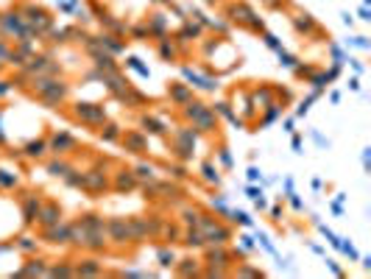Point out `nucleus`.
<instances>
[{
  "label": "nucleus",
  "mask_w": 371,
  "mask_h": 279,
  "mask_svg": "<svg viewBox=\"0 0 371 279\" xmlns=\"http://www.w3.org/2000/svg\"><path fill=\"white\" fill-rule=\"evenodd\" d=\"M201 179H204L207 184L221 187V170H218L215 162H204V165H201Z\"/></svg>",
  "instance_id": "nucleus-19"
},
{
  "label": "nucleus",
  "mask_w": 371,
  "mask_h": 279,
  "mask_svg": "<svg viewBox=\"0 0 371 279\" xmlns=\"http://www.w3.org/2000/svg\"><path fill=\"white\" fill-rule=\"evenodd\" d=\"M86 232L84 226H81V221H76V223H70V246H81L84 249V243H86Z\"/></svg>",
  "instance_id": "nucleus-22"
},
{
  "label": "nucleus",
  "mask_w": 371,
  "mask_h": 279,
  "mask_svg": "<svg viewBox=\"0 0 371 279\" xmlns=\"http://www.w3.org/2000/svg\"><path fill=\"white\" fill-rule=\"evenodd\" d=\"M199 229H201V235L207 237V246H212V243H229L232 240V229L226 226L224 221H218V218H212V215H201V221H199Z\"/></svg>",
  "instance_id": "nucleus-2"
},
{
  "label": "nucleus",
  "mask_w": 371,
  "mask_h": 279,
  "mask_svg": "<svg viewBox=\"0 0 371 279\" xmlns=\"http://www.w3.org/2000/svg\"><path fill=\"white\" fill-rule=\"evenodd\" d=\"M114 176V182H112V190L114 193H131V190H137L140 182H137V176H134V170H129V167H120Z\"/></svg>",
  "instance_id": "nucleus-10"
},
{
  "label": "nucleus",
  "mask_w": 371,
  "mask_h": 279,
  "mask_svg": "<svg viewBox=\"0 0 371 279\" xmlns=\"http://www.w3.org/2000/svg\"><path fill=\"white\" fill-rule=\"evenodd\" d=\"M209 207L215 209L218 215H229V204H226V195H212V198H209Z\"/></svg>",
  "instance_id": "nucleus-37"
},
{
  "label": "nucleus",
  "mask_w": 371,
  "mask_h": 279,
  "mask_svg": "<svg viewBox=\"0 0 371 279\" xmlns=\"http://www.w3.org/2000/svg\"><path fill=\"white\" fill-rule=\"evenodd\" d=\"M168 95H171L176 104H187V101H190V89L184 87V84H176V87L168 89Z\"/></svg>",
  "instance_id": "nucleus-30"
},
{
  "label": "nucleus",
  "mask_w": 371,
  "mask_h": 279,
  "mask_svg": "<svg viewBox=\"0 0 371 279\" xmlns=\"http://www.w3.org/2000/svg\"><path fill=\"white\" fill-rule=\"evenodd\" d=\"M215 112H218V114H224L226 120L232 123V126H237V129H243V120H240V117H237V114L232 112V106L226 104V101H221V104H215Z\"/></svg>",
  "instance_id": "nucleus-26"
},
{
  "label": "nucleus",
  "mask_w": 371,
  "mask_h": 279,
  "mask_svg": "<svg viewBox=\"0 0 371 279\" xmlns=\"http://www.w3.org/2000/svg\"><path fill=\"white\" fill-rule=\"evenodd\" d=\"M181 243L187 246V249H207V237L201 235L199 226H187L181 232Z\"/></svg>",
  "instance_id": "nucleus-14"
},
{
  "label": "nucleus",
  "mask_w": 371,
  "mask_h": 279,
  "mask_svg": "<svg viewBox=\"0 0 371 279\" xmlns=\"http://www.w3.org/2000/svg\"><path fill=\"white\" fill-rule=\"evenodd\" d=\"M310 84L315 89H324L329 84V79H327V73H315V76H310Z\"/></svg>",
  "instance_id": "nucleus-43"
},
{
  "label": "nucleus",
  "mask_w": 371,
  "mask_h": 279,
  "mask_svg": "<svg viewBox=\"0 0 371 279\" xmlns=\"http://www.w3.org/2000/svg\"><path fill=\"white\" fill-rule=\"evenodd\" d=\"M246 195H249L251 201L259 198V195H262V187H254V184H249V187H246Z\"/></svg>",
  "instance_id": "nucleus-49"
},
{
  "label": "nucleus",
  "mask_w": 371,
  "mask_h": 279,
  "mask_svg": "<svg viewBox=\"0 0 371 279\" xmlns=\"http://www.w3.org/2000/svg\"><path fill=\"white\" fill-rule=\"evenodd\" d=\"M76 268V277H98L101 274V262L98 260H81L78 265H73Z\"/></svg>",
  "instance_id": "nucleus-18"
},
{
  "label": "nucleus",
  "mask_w": 371,
  "mask_h": 279,
  "mask_svg": "<svg viewBox=\"0 0 371 279\" xmlns=\"http://www.w3.org/2000/svg\"><path fill=\"white\" fill-rule=\"evenodd\" d=\"M237 240H240V246L234 249V254H240V257H246L249 251H254V246H257V240H254L249 232H240V235H237Z\"/></svg>",
  "instance_id": "nucleus-25"
},
{
  "label": "nucleus",
  "mask_w": 371,
  "mask_h": 279,
  "mask_svg": "<svg viewBox=\"0 0 371 279\" xmlns=\"http://www.w3.org/2000/svg\"><path fill=\"white\" fill-rule=\"evenodd\" d=\"M268 215H271V221H282V204H274V207H268Z\"/></svg>",
  "instance_id": "nucleus-48"
},
{
  "label": "nucleus",
  "mask_w": 371,
  "mask_h": 279,
  "mask_svg": "<svg viewBox=\"0 0 371 279\" xmlns=\"http://www.w3.org/2000/svg\"><path fill=\"white\" fill-rule=\"evenodd\" d=\"M34 92L39 98H42L45 104H51V106H56V104H61L64 98L70 95V87L64 84V81H53V79H36L34 81Z\"/></svg>",
  "instance_id": "nucleus-1"
},
{
  "label": "nucleus",
  "mask_w": 371,
  "mask_h": 279,
  "mask_svg": "<svg viewBox=\"0 0 371 279\" xmlns=\"http://www.w3.org/2000/svg\"><path fill=\"white\" fill-rule=\"evenodd\" d=\"M246 176H249V182H262V173H259L257 165H251L249 170H246Z\"/></svg>",
  "instance_id": "nucleus-47"
},
{
  "label": "nucleus",
  "mask_w": 371,
  "mask_h": 279,
  "mask_svg": "<svg viewBox=\"0 0 371 279\" xmlns=\"http://www.w3.org/2000/svg\"><path fill=\"white\" fill-rule=\"evenodd\" d=\"M338 251H343V254H346V257H349L352 262H357V260H360V254H357V249H354V246L349 243V240H343V237H341V243H338Z\"/></svg>",
  "instance_id": "nucleus-38"
},
{
  "label": "nucleus",
  "mask_w": 371,
  "mask_h": 279,
  "mask_svg": "<svg viewBox=\"0 0 371 279\" xmlns=\"http://www.w3.org/2000/svg\"><path fill=\"white\" fill-rule=\"evenodd\" d=\"M120 126H114V123H109V126H104V129H101V140H104V142H117V140H120Z\"/></svg>",
  "instance_id": "nucleus-31"
},
{
  "label": "nucleus",
  "mask_w": 371,
  "mask_h": 279,
  "mask_svg": "<svg viewBox=\"0 0 371 279\" xmlns=\"http://www.w3.org/2000/svg\"><path fill=\"white\" fill-rule=\"evenodd\" d=\"M162 229H165V240H168V243H179L181 240V226L173 223V226H162Z\"/></svg>",
  "instance_id": "nucleus-41"
},
{
  "label": "nucleus",
  "mask_w": 371,
  "mask_h": 279,
  "mask_svg": "<svg viewBox=\"0 0 371 279\" xmlns=\"http://www.w3.org/2000/svg\"><path fill=\"white\" fill-rule=\"evenodd\" d=\"M9 89H11V84H6V81H0V95H6Z\"/></svg>",
  "instance_id": "nucleus-61"
},
{
  "label": "nucleus",
  "mask_w": 371,
  "mask_h": 279,
  "mask_svg": "<svg viewBox=\"0 0 371 279\" xmlns=\"http://www.w3.org/2000/svg\"><path fill=\"white\" fill-rule=\"evenodd\" d=\"M42 240L51 246H70V223L64 218L53 226H45L42 229Z\"/></svg>",
  "instance_id": "nucleus-6"
},
{
  "label": "nucleus",
  "mask_w": 371,
  "mask_h": 279,
  "mask_svg": "<svg viewBox=\"0 0 371 279\" xmlns=\"http://www.w3.org/2000/svg\"><path fill=\"white\" fill-rule=\"evenodd\" d=\"M176 274L179 277H196V274H201V268H199V260H176Z\"/></svg>",
  "instance_id": "nucleus-20"
},
{
  "label": "nucleus",
  "mask_w": 371,
  "mask_h": 279,
  "mask_svg": "<svg viewBox=\"0 0 371 279\" xmlns=\"http://www.w3.org/2000/svg\"><path fill=\"white\" fill-rule=\"evenodd\" d=\"M254 207L259 209V212H265L268 209V201H265V193H262V195H259V198H254Z\"/></svg>",
  "instance_id": "nucleus-53"
},
{
  "label": "nucleus",
  "mask_w": 371,
  "mask_h": 279,
  "mask_svg": "<svg viewBox=\"0 0 371 279\" xmlns=\"http://www.w3.org/2000/svg\"><path fill=\"white\" fill-rule=\"evenodd\" d=\"M106 165H109V162H101V167H92V170H84V173H81V187H84L86 193L112 190V182H109Z\"/></svg>",
  "instance_id": "nucleus-3"
},
{
  "label": "nucleus",
  "mask_w": 371,
  "mask_h": 279,
  "mask_svg": "<svg viewBox=\"0 0 371 279\" xmlns=\"http://www.w3.org/2000/svg\"><path fill=\"white\" fill-rule=\"evenodd\" d=\"M17 184H20L17 173H11V170H3V167H0V187H3V190H14Z\"/></svg>",
  "instance_id": "nucleus-29"
},
{
  "label": "nucleus",
  "mask_w": 371,
  "mask_h": 279,
  "mask_svg": "<svg viewBox=\"0 0 371 279\" xmlns=\"http://www.w3.org/2000/svg\"><path fill=\"white\" fill-rule=\"evenodd\" d=\"M207 265H212V268H229L232 265V251L226 249V243H212V249L207 251Z\"/></svg>",
  "instance_id": "nucleus-9"
},
{
  "label": "nucleus",
  "mask_w": 371,
  "mask_h": 279,
  "mask_svg": "<svg viewBox=\"0 0 371 279\" xmlns=\"http://www.w3.org/2000/svg\"><path fill=\"white\" fill-rule=\"evenodd\" d=\"M48 268H51V265L36 257V260H31L28 265H23V268L17 271V277H48Z\"/></svg>",
  "instance_id": "nucleus-15"
},
{
  "label": "nucleus",
  "mask_w": 371,
  "mask_h": 279,
  "mask_svg": "<svg viewBox=\"0 0 371 279\" xmlns=\"http://www.w3.org/2000/svg\"><path fill=\"white\" fill-rule=\"evenodd\" d=\"M48 277H76V268L70 262H61V265H51L48 268Z\"/></svg>",
  "instance_id": "nucleus-32"
},
{
  "label": "nucleus",
  "mask_w": 371,
  "mask_h": 279,
  "mask_svg": "<svg viewBox=\"0 0 371 279\" xmlns=\"http://www.w3.org/2000/svg\"><path fill=\"white\" fill-rule=\"evenodd\" d=\"M81 226L86 232H98V229H106V221L98 212H86V215H81Z\"/></svg>",
  "instance_id": "nucleus-21"
},
{
  "label": "nucleus",
  "mask_w": 371,
  "mask_h": 279,
  "mask_svg": "<svg viewBox=\"0 0 371 279\" xmlns=\"http://www.w3.org/2000/svg\"><path fill=\"white\" fill-rule=\"evenodd\" d=\"M226 218L232 221V223H237V226H254V218H251L246 209H229Z\"/></svg>",
  "instance_id": "nucleus-24"
},
{
  "label": "nucleus",
  "mask_w": 371,
  "mask_h": 279,
  "mask_svg": "<svg viewBox=\"0 0 371 279\" xmlns=\"http://www.w3.org/2000/svg\"><path fill=\"white\" fill-rule=\"evenodd\" d=\"M290 145H293V151H296V154H302V137H299V134H293V140H290Z\"/></svg>",
  "instance_id": "nucleus-57"
},
{
  "label": "nucleus",
  "mask_w": 371,
  "mask_h": 279,
  "mask_svg": "<svg viewBox=\"0 0 371 279\" xmlns=\"http://www.w3.org/2000/svg\"><path fill=\"white\" fill-rule=\"evenodd\" d=\"M36 221H39V226H42V229L45 226H53V223H59V221H61V207H59V204H53V201H42Z\"/></svg>",
  "instance_id": "nucleus-11"
},
{
  "label": "nucleus",
  "mask_w": 371,
  "mask_h": 279,
  "mask_svg": "<svg viewBox=\"0 0 371 279\" xmlns=\"http://www.w3.org/2000/svg\"><path fill=\"white\" fill-rule=\"evenodd\" d=\"M73 114L81 123H86V126H104L106 123V109L98 104H76L73 106Z\"/></svg>",
  "instance_id": "nucleus-5"
},
{
  "label": "nucleus",
  "mask_w": 371,
  "mask_h": 279,
  "mask_svg": "<svg viewBox=\"0 0 371 279\" xmlns=\"http://www.w3.org/2000/svg\"><path fill=\"white\" fill-rule=\"evenodd\" d=\"M218 159H221V165H224L226 170H232L234 159H232V154H229V148H226V145H221V148H218Z\"/></svg>",
  "instance_id": "nucleus-42"
},
{
  "label": "nucleus",
  "mask_w": 371,
  "mask_h": 279,
  "mask_svg": "<svg viewBox=\"0 0 371 279\" xmlns=\"http://www.w3.org/2000/svg\"><path fill=\"white\" fill-rule=\"evenodd\" d=\"M106 237L117 246H126L131 243V229H129V221L126 218H112L106 221Z\"/></svg>",
  "instance_id": "nucleus-7"
},
{
  "label": "nucleus",
  "mask_w": 371,
  "mask_h": 279,
  "mask_svg": "<svg viewBox=\"0 0 371 279\" xmlns=\"http://www.w3.org/2000/svg\"><path fill=\"white\" fill-rule=\"evenodd\" d=\"M265 42H268V48H274V51H282V45H279V39H276V36L268 34V36H265Z\"/></svg>",
  "instance_id": "nucleus-54"
},
{
  "label": "nucleus",
  "mask_w": 371,
  "mask_h": 279,
  "mask_svg": "<svg viewBox=\"0 0 371 279\" xmlns=\"http://www.w3.org/2000/svg\"><path fill=\"white\" fill-rule=\"evenodd\" d=\"M39 207H42V198H39L36 193H26V195H23V218H26V223H34L36 221Z\"/></svg>",
  "instance_id": "nucleus-13"
},
{
  "label": "nucleus",
  "mask_w": 371,
  "mask_h": 279,
  "mask_svg": "<svg viewBox=\"0 0 371 279\" xmlns=\"http://www.w3.org/2000/svg\"><path fill=\"white\" fill-rule=\"evenodd\" d=\"M120 140L126 145V151H131V154H143L148 148L145 131H126V134H120Z\"/></svg>",
  "instance_id": "nucleus-12"
},
{
  "label": "nucleus",
  "mask_w": 371,
  "mask_h": 279,
  "mask_svg": "<svg viewBox=\"0 0 371 279\" xmlns=\"http://www.w3.org/2000/svg\"><path fill=\"white\" fill-rule=\"evenodd\" d=\"M254 240H257V243L262 246V249H265L271 257H279V254H276V249H274V243H271V237H268L265 232H257V237H254Z\"/></svg>",
  "instance_id": "nucleus-40"
},
{
  "label": "nucleus",
  "mask_w": 371,
  "mask_h": 279,
  "mask_svg": "<svg viewBox=\"0 0 371 279\" xmlns=\"http://www.w3.org/2000/svg\"><path fill=\"white\" fill-rule=\"evenodd\" d=\"M349 64H352V67L357 70V73H363V64H360V61H357V59H349Z\"/></svg>",
  "instance_id": "nucleus-60"
},
{
  "label": "nucleus",
  "mask_w": 371,
  "mask_h": 279,
  "mask_svg": "<svg viewBox=\"0 0 371 279\" xmlns=\"http://www.w3.org/2000/svg\"><path fill=\"white\" fill-rule=\"evenodd\" d=\"M369 165H371V148H363V167L369 170Z\"/></svg>",
  "instance_id": "nucleus-58"
},
{
  "label": "nucleus",
  "mask_w": 371,
  "mask_h": 279,
  "mask_svg": "<svg viewBox=\"0 0 371 279\" xmlns=\"http://www.w3.org/2000/svg\"><path fill=\"white\" fill-rule=\"evenodd\" d=\"M140 126H143L140 131H145V134H168V126L162 120H156V117H148V114L140 117Z\"/></svg>",
  "instance_id": "nucleus-17"
},
{
  "label": "nucleus",
  "mask_w": 371,
  "mask_h": 279,
  "mask_svg": "<svg viewBox=\"0 0 371 279\" xmlns=\"http://www.w3.org/2000/svg\"><path fill=\"white\" fill-rule=\"evenodd\" d=\"M279 64H285V67H296V59L290 56V53L279 51Z\"/></svg>",
  "instance_id": "nucleus-46"
},
{
  "label": "nucleus",
  "mask_w": 371,
  "mask_h": 279,
  "mask_svg": "<svg viewBox=\"0 0 371 279\" xmlns=\"http://www.w3.org/2000/svg\"><path fill=\"white\" fill-rule=\"evenodd\" d=\"M287 201H290V207H293L296 212H304V201L299 198V195H296V193H290V195H287Z\"/></svg>",
  "instance_id": "nucleus-45"
},
{
  "label": "nucleus",
  "mask_w": 371,
  "mask_h": 279,
  "mask_svg": "<svg viewBox=\"0 0 371 279\" xmlns=\"http://www.w3.org/2000/svg\"><path fill=\"white\" fill-rule=\"evenodd\" d=\"M349 89H352V92H357V89H360V81L352 79V81H349Z\"/></svg>",
  "instance_id": "nucleus-59"
},
{
  "label": "nucleus",
  "mask_w": 371,
  "mask_h": 279,
  "mask_svg": "<svg viewBox=\"0 0 371 279\" xmlns=\"http://www.w3.org/2000/svg\"><path fill=\"white\" fill-rule=\"evenodd\" d=\"M293 126H296V123H293V117H285V123H282V131H287V134H293Z\"/></svg>",
  "instance_id": "nucleus-55"
},
{
  "label": "nucleus",
  "mask_w": 371,
  "mask_h": 279,
  "mask_svg": "<svg viewBox=\"0 0 371 279\" xmlns=\"http://www.w3.org/2000/svg\"><path fill=\"white\" fill-rule=\"evenodd\" d=\"M70 167H73V165H70V162H64V159H51V162H48V173L56 176V179H61V176L70 170Z\"/></svg>",
  "instance_id": "nucleus-28"
},
{
  "label": "nucleus",
  "mask_w": 371,
  "mask_h": 279,
  "mask_svg": "<svg viewBox=\"0 0 371 279\" xmlns=\"http://www.w3.org/2000/svg\"><path fill=\"white\" fill-rule=\"evenodd\" d=\"M76 148H78V140L73 137L70 131H64V129L53 131L51 137H48V151L56 154V157H67V154H73Z\"/></svg>",
  "instance_id": "nucleus-4"
},
{
  "label": "nucleus",
  "mask_w": 371,
  "mask_h": 279,
  "mask_svg": "<svg viewBox=\"0 0 371 279\" xmlns=\"http://www.w3.org/2000/svg\"><path fill=\"white\" fill-rule=\"evenodd\" d=\"M327 268L332 271V274H335V277H346V274H343V268H341V265H338L335 260H327Z\"/></svg>",
  "instance_id": "nucleus-50"
},
{
  "label": "nucleus",
  "mask_w": 371,
  "mask_h": 279,
  "mask_svg": "<svg viewBox=\"0 0 371 279\" xmlns=\"http://www.w3.org/2000/svg\"><path fill=\"white\" fill-rule=\"evenodd\" d=\"M254 104H259V109H268V106L274 104V92H271V89H257V92H254Z\"/></svg>",
  "instance_id": "nucleus-36"
},
{
  "label": "nucleus",
  "mask_w": 371,
  "mask_h": 279,
  "mask_svg": "<svg viewBox=\"0 0 371 279\" xmlns=\"http://www.w3.org/2000/svg\"><path fill=\"white\" fill-rule=\"evenodd\" d=\"M310 251H315V254H324V249H321L318 243H310Z\"/></svg>",
  "instance_id": "nucleus-62"
},
{
  "label": "nucleus",
  "mask_w": 371,
  "mask_h": 279,
  "mask_svg": "<svg viewBox=\"0 0 371 279\" xmlns=\"http://www.w3.org/2000/svg\"><path fill=\"white\" fill-rule=\"evenodd\" d=\"M193 129L199 131V134H209V131H218V117H215V109H209L204 106L196 117H193Z\"/></svg>",
  "instance_id": "nucleus-8"
},
{
  "label": "nucleus",
  "mask_w": 371,
  "mask_h": 279,
  "mask_svg": "<svg viewBox=\"0 0 371 279\" xmlns=\"http://www.w3.org/2000/svg\"><path fill=\"white\" fill-rule=\"evenodd\" d=\"M237 277H262V271L251 268V265H237V271H234Z\"/></svg>",
  "instance_id": "nucleus-44"
},
{
  "label": "nucleus",
  "mask_w": 371,
  "mask_h": 279,
  "mask_svg": "<svg viewBox=\"0 0 371 279\" xmlns=\"http://www.w3.org/2000/svg\"><path fill=\"white\" fill-rule=\"evenodd\" d=\"M201 212L199 207H184L181 209V226H199V221H201Z\"/></svg>",
  "instance_id": "nucleus-23"
},
{
  "label": "nucleus",
  "mask_w": 371,
  "mask_h": 279,
  "mask_svg": "<svg viewBox=\"0 0 371 279\" xmlns=\"http://www.w3.org/2000/svg\"><path fill=\"white\" fill-rule=\"evenodd\" d=\"M134 176H137V182H154L156 179V167L148 165V162H143V165L134 167Z\"/></svg>",
  "instance_id": "nucleus-27"
},
{
  "label": "nucleus",
  "mask_w": 371,
  "mask_h": 279,
  "mask_svg": "<svg viewBox=\"0 0 371 279\" xmlns=\"http://www.w3.org/2000/svg\"><path fill=\"white\" fill-rule=\"evenodd\" d=\"M168 170H171V173L176 176V179H184V176H187V170H184V165H171V167H168Z\"/></svg>",
  "instance_id": "nucleus-51"
},
{
  "label": "nucleus",
  "mask_w": 371,
  "mask_h": 279,
  "mask_svg": "<svg viewBox=\"0 0 371 279\" xmlns=\"http://www.w3.org/2000/svg\"><path fill=\"white\" fill-rule=\"evenodd\" d=\"M310 137L315 140V145H318V148H329V142H327V140H324V137H321L318 131H310Z\"/></svg>",
  "instance_id": "nucleus-52"
},
{
  "label": "nucleus",
  "mask_w": 371,
  "mask_h": 279,
  "mask_svg": "<svg viewBox=\"0 0 371 279\" xmlns=\"http://www.w3.org/2000/svg\"><path fill=\"white\" fill-rule=\"evenodd\" d=\"M329 209H332V212H335L338 218H341V215H343V204H341V201H332V204H329Z\"/></svg>",
  "instance_id": "nucleus-56"
},
{
  "label": "nucleus",
  "mask_w": 371,
  "mask_h": 279,
  "mask_svg": "<svg viewBox=\"0 0 371 279\" xmlns=\"http://www.w3.org/2000/svg\"><path fill=\"white\" fill-rule=\"evenodd\" d=\"M318 95H321V89H313L310 95L304 98L302 104H299V109H296V117H304V114L310 112V106H313V101H318Z\"/></svg>",
  "instance_id": "nucleus-34"
},
{
  "label": "nucleus",
  "mask_w": 371,
  "mask_h": 279,
  "mask_svg": "<svg viewBox=\"0 0 371 279\" xmlns=\"http://www.w3.org/2000/svg\"><path fill=\"white\" fill-rule=\"evenodd\" d=\"M156 260H159L162 268H173V265H176V254H173V249H159V251H156Z\"/></svg>",
  "instance_id": "nucleus-35"
},
{
  "label": "nucleus",
  "mask_w": 371,
  "mask_h": 279,
  "mask_svg": "<svg viewBox=\"0 0 371 279\" xmlns=\"http://www.w3.org/2000/svg\"><path fill=\"white\" fill-rule=\"evenodd\" d=\"M23 154H26L28 159H42L45 154H48V140H31V142H26V145H23Z\"/></svg>",
  "instance_id": "nucleus-16"
},
{
  "label": "nucleus",
  "mask_w": 371,
  "mask_h": 279,
  "mask_svg": "<svg viewBox=\"0 0 371 279\" xmlns=\"http://www.w3.org/2000/svg\"><path fill=\"white\" fill-rule=\"evenodd\" d=\"M279 114H282V106L271 104V106H268V112L262 114V120H259V126H271V123H274L276 117H279Z\"/></svg>",
  "instance_id": "nucleus-39"
},
{
  "label": "nucleus",
  "mask_w": 371,
  "mask_h": 279,
  "mask_svg": "<svg viewBox=\"0 0 371 279\" xmlns=\"http://www.w3.org/2000/svg\"><path fill=\"white\" fill-rule=\"evenodd\" d=\"M14 249H20V251H26V254H36V240L34 237H28V235H23V237L14 240Z\"/></svg>",
  "instance_id": "nucleus-33"
}]
</instances>
